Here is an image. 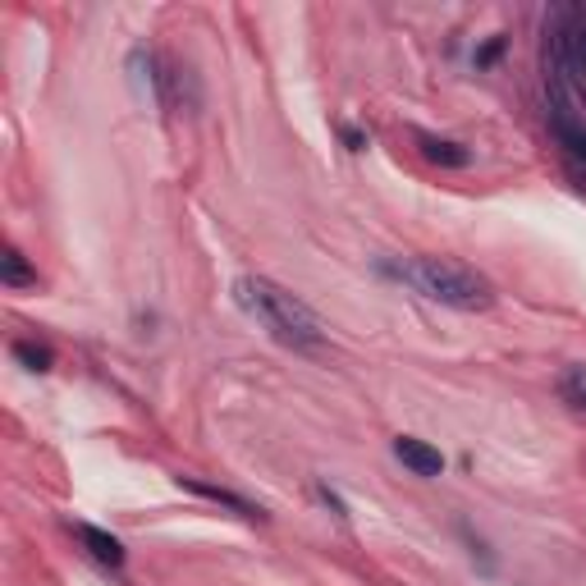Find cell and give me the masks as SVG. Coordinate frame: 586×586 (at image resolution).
<instances>
[{
    "label": "cell",
    "mask_w": 586,
    "mask_h": 586,
    "mask_svg": "<svg viewBox=\"0 0 586 586\" xmlns=\"http://www.w3.org/2000/svg\"><path fill=\"white\" fill-rule=\"evenodd\" d=\"M234 303L253 317L270 340H280L284 348H321L326 344V330L317 321V311H311L307 303H298L289 289L270 284L262 276H243L234 280Z\"/></svg>",
    "instance_id": "cell-1"
},
{
    "label": "cell",
    "mask_w": 586,
    "mask_h": 586,
    "mask_svg": "<svg viewBox=\"0 0 586 586\" xmlns=\"http://www.w3.org/2000/svg\"><path fill=\"white\" fill-rule=\"evenodd\" d=\"M399 280H408L417 293H426L431 303H445L458 311H486L495 303V284L481 270L449 257H412L399 266Z\"/></svg>",
    "instance_id": "cell-2"
},
{
    "label": "cell",
    "mask_w": 586,
    "mask_h": 586,
    "mask_svg": "<svg viewBox=\"0 0 586 586\" xmlns=\"http://www.w3.org/2000/svg\"><path fill=\"white\" fill-rule=\"evenodd\" d=\"M394 458H399L412 476H440L445 472V454H440L435 445H426V440H417V435L394 440Z\"/></svg>",
    "instance_id": "cell-3"
},
{
    "label": "cell",
    "mask_w": 586,
    "mask_h": 586,
    "mask_svg": "<svg viewBox=\"0 0 586 586\" xmlns=\"http://www.w3.org/2000/svg\"><path fill=\"white\" fill-rule=\"evenodd\" d=\"M69 532L82 540V550H88L97 563H106V569H124V546L111 532L92 527V522H69Z\"/></svg>",
    "instance_id": "cell-4"
},
{
    "label": "cell",
    "mask_w": 586,
    "mask_h": 586,
    "mask_svg": "<svg viewBox=\"0 0 586 586\" xmlns=\"http://www.w3.org/2000/svg\"><path fill=\"white\" fill-rule=\"evenodd\" d=\"M417 146H422V156L431 165H440V170H463V165H472V152L463 142H449V138H431V133H417Z\"/></svg>",
    "instance_id": "cell-5"
},
{
    "label": "cell",
    "mask_w": 586,
    "mask_h": 586,
    "mask_svg": "<svg viewBox=\"0 0 586 586\" xmlns=\"http://www.w3.org/2000/svg\"><path fill=\"white\" fill-rule=\"evenodd\" d=\"M179 486H183V491H193V495H202V499H212V505H225V509H234V513H239V518H247V522H262V518H266L257 505H247V499H239L234 491L206 486V481H193V476H179Z\"/></svg>",
    "instance_id": "cell-6"
},
{
    "label": "cell",
    "mask_w": 586,
    "mask_h": 586,
    "mask_svg": "<svg viewBox=\"0 0 586 586\" xmlns=\"http://www.w3.org/2000/svg\"><path fill=\"white\" fill-rule=\"evenodd\" d=\"M0 280H5L10 289H37V270L24 262L18 247H5V257H0Z\"/></svg>",
    "instance_id": "cell-7"
},
{
    "label": "cell",
    "mask_w": 586,
    "mask_h": 586,
    "mask_svg": "<svg viewBox=\"0 0 586 586\" xmlns=\"http://www.w3.org/2000/svg\"><path fill=\"white\" fill-rule=\"evenodd\" d=\"M559 394H563V404L586 412V367H569L559 375Z\"/></svg>",
    "instance_id": "cell-8"
},
{
    "label": "cell",
    "mask_w": 586,
    "mask_h": 586,
    "mask_svg": "<svg viewBox=\"0 0 586 586\" xmlns=\"http://www.w3.org/2000/svg\"><path fill=\"white\" fill-rule=\"evenodd\" d=\"M14 358L24 362L28 371H51V367H55V353H51L47 344H33V340H18V344H14Z\"/></svg>",
    "instance_id": "cell-9"
},
{
    "label": "cell",
    "mask_w": 586,
    "mask_h": 586,
    "mask_svg": "<svg viewBox=\"0 0 586 586\" xmlns=\"http://www.w3.org/2000/svg\"><path fill=\"white\" fill-rule=\"evenodd\" d=\"M344 142H348V146H353V152H358V146H362V142H367V138H362V133H358V129H344Z\"/></svg>",
    "instance_id": "cell-10"
}]
</instances>
